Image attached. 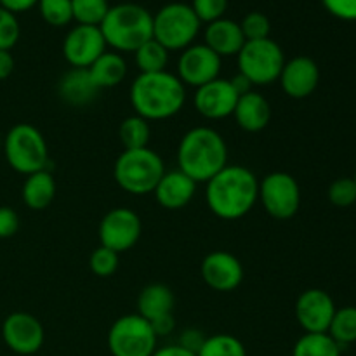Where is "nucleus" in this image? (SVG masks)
<instances>
[{
	"instance_id": "1",
	"label": "nucleus",
	"mask_w": 356,
	"mask_h": 356,
	"mask_svg": "<svg viewBox=\"0 0 356 356\" xmlns=\"http://www.w3.org/2000/svg\"><path fill=\"white\" fill-rule=\"evenodd\" d=\"M259 200V179L247 167L233 163L205 183V202L214 216L225 221L243 218Z\"/></svg>"
},
{
	"instance_id": "2",
	"label": "nucleus",
	"mask_w": 356,
	"mask_h": 356,
	"mask_svg": "<svg viewBox=\"0 0 356 356\" xmlns=\"http://www.w3.org/2000/svg\"><path fill=\"white\" fill-rule=\"evenodd\" d=\"M129 99L136 115L148 122L167 120L183 110L186 103V87L176 73H139L131 83Z\"/></svg>"
},
{
	"instance_id": "3",
	"label": "nucleus",
	"mask_w": 356,
	"mask_h": 356,
	"mask_svg": "<svg viewBox=\"0 0 356 356\" xmlns=\"http://www.w3.org/2000/svg\"><path fill=\"white\" fill-rule=\"evenodd\" d=\"M228 165V145L216 129L198 125L181 138L177 146V169L197 184L211 181Z\"/></svg>"
},
{
	"instance_id": "4",
	"label": "nucleus",
	"mask_w": 356,
	"mask_h": 356,
	"mask_svg": "<svg viewBox=\"0 0 356 356\" xmlns=\"http://www.w3.org/2000/svg\"><path fill=\"white\" fill-rule=\"evenodd\" d=\"M99 30L115 52H136L153 38V14L139 3H118L110 7Z\"/></svg>"
},
{
	"instance_id": "5",
	"label": "nucleus",
	"mask_w": 356,
	"mask_h": 356,
	"mask_svg": "<svg viewBox=\"0 0 356 356\" xmlns=\"http://www.w3.org/2000/svg\"><path fill=\"white\" fill-rule=\"evenodd\" d=\"M165 174L162 156L148 148L124 149L115 160L113 179L125 193L143 197L153 193L155 186Z\"/></svg>"
},
{
	"instance_id": "6",
	"label": "nucleus",
	"mask_w": 356,
	"mask_h": 356,
	"mask_svg": "<svg viewBox=\"0 0 356 356\" xmlns=\"http://www.w3.org/2000/svg\"><path fill=\"white\" fill-rule=\"evenodd\" d=\"M2 152L13 170L23 176L49 170V148L44 134L31 124H16L2 139Z\"/></svg>"
},
{
	"instance_id": "7",
	"label": "nucleus",
	"mask_w": 356,
	"mask_h": 356,
	"mask_svg": "<svg viewBox=\"0 0 356 356\" xmlns=\"http://www.w3.org/2000/svg\"><path fill=\"white\" fill-rule=\"evenodd\" d=\"M200 19L190 3L172 2L153 16V38L167 51H184L200 31Z\"/></svg>"
},
{
	"instance_id": "8",
	"label": "nucleus",
	"mask_w": 356,
	"mask_h": 356,
	"mask_svg": "<svg viewBox=\"0 0 356 356\" xmlns=\"http://www.w3.org/2000/svg\"><path fill=\"white\" fill-rule=\"evenodd\" d=\"M236 59L238 73H242L252 86L261 87L277 82L287 61L280 45L271 38L245 42Z\"/></svg>"
},
{
	"instance_id": "9",
	"label": "nucleus",
	"mask_w": 356,
	"mask_h": 356,
	"mask_svg": "<svg viewBox=\"0 0 356 356\" xmlns=\"http://www.w3.org/2000/svg\"><path fill=\"white\" fill-rule=\"evenodd\" d=\"M106 341L111 356H152L156 350L159 337L148 320L138 313H131L111 323Z\"/></svg>"
},
{
	"instance_id": "10",
	"label": "nucleus",
	"mask_w": 356,
	"mask_h": 356,
	"mask_svg": "<svg viewBox=\"0 0 356 356\" xmlns=\"http://www.w3.org/2000/svg\"><path fill=\"white\" fill-rule=\"evenodd\" d=\"M259 202L277 221H287L301 207V188L292 174L270 172L259 181Z\"/></svg>"
},
{
	"instance_id": "11",
	"label": "nucleus",
	"mask_w": 356,
	"mask_h": 356,
	"mask_svg": "<svg viewBox=\"0 0 356 356\" xmlns=\"http://www.w3.org/2000/svg\"><path fill=\"white\" fill-rule=\"evenodd\" d=\"M143 233L141 218L129 207H115L103 216L99 222L101 247L115 250L117 254L127 252L139 242Z\"/></svg>"
},
{
	"instance_id": "12",
	"label": "nucleus",
	"mask_w": 356,
	"mask_h": 356,
	"mask_svg": "<svg viewBox=\"0 0 356 356\" xmlns=\"http://www.w3.org/2000/svg\"><path fill=\"white\" fill-rule=\"evenodd\" d=\"M222 59L205 44H191L181 51L177 61V79L184 87H198L219 79Z\"/></svg>"
},
{
	"instance_id": "13",
	"label": "nucleus",
	"mask_w": 356,
	"mask_h": 356,
	"mask_svg": "<svg viewBox=\"0 0 356 356\" xmlns=\"http://www.w3.org/2000/svg\"><path fill=\"white\" fill-rule=\"evenodd\" d=\"M2 339L6 346L16 355H35L45 341L44 325L37 316L26 312H14L2 323Z\"/></svg>"
},
{
	"instance_id": "14",
	"label": "nucleus",
	"mask_w": 356,
	"mask_h": 356,
	"mask_svg": "<svg viewBox=\"0 0 356 356\" xmlns=\"http://www.w3.org/2000/svg\"><path fill=\"white\" fill-rule=\"evenodd\" d=\"M336 309V302L329 292L308 289L296 301V320L305 334H325L329 332Z\"/></svg>"
},
{
	"instance_id": "15",
	"label": "nucleus",
	"mask_w": 356,
	"mask_h": 356,
	"mask_svg": "<svg viewBox=\"0 0 356 356\" xmlns=\"http://www.w3.org/2000/svg\"><path fill=\"white\" fill-rule=\"evenodd\" d=\"M106 47L99 26L76 24L63 40V56L72 68H89Z\"/></svg>"
},
{
	"instance_id": "16",
	"label": "nucleus",
	"mask_w": 356,
	"mask_h": 356,
	"mask_svg": "<svg viewBox=\"0 0 356 356\" xmlns=\"http://www.w3.org/2000/svg\"><path fill=\"white\" fill-rule=\"evenodd\" d=\"M202 280L216 292H233L243 282V266L236 256L226 250L207 254L200 264Z\"/></svg>"
},
{
	"instance_id": "17",
	"label": "nucleus",
	"mask_w": 356,
	"mask_h": 356,
	"mask_svg": "<svg viewBox=\"0 0 356 356\" xmlns=\"http://www.w3.org/2000/svg\"><path fill=\"white\" fill-rule=\"evenodd\" d=\"M238 94L233 89L229 79H216L195 89V110L207 120H222L235 111Z\"/></svg>"
},
{
	"instance_id": "18",
	"label": "nucleus",
	"mask_w": 356,
	"mask_h": 356,
	"mask_svg": "<svg viewBox=\"0 0 356 356\" xmlns=\"http://www.w3.org/2000/svg\"><path fill=\"white\" fill-rule=\"evenodd\" d=\"M278 82L285 96L292 99H305L318 87L320 68L308 56H296L285 61Z\"/></svg>"
},
{
	"instance_id": "19",
	"label": "nucleus",
	"mask_w": 356,
	"mask_h": 356,
	"mask_svg": "<svg viewBox=\"0 0 356 356\" xmlns=\"http://www.w3.org/2000/svg\"><path fill=\"white\" fill-rule=\"evenodd\" d=\"M198 184L183 170H165L162 179L153 190L156 204L167 211H179L184 209L197 193Z\"/></svg>"
},
{
	"instance_id": "20",
	"label": "nucleus",
	"mask_w": 356,
	"mask_h": 356,
	"mask_svg": "<svg viewBox=\"0 0 356 356\" xmlns=\"http://www.w3.org/2000/svg\"><path fill=\"white\" fill-rule=\"evenodd\" d=\"M232 117H235L236 125L242 131L261 132L268 127L271 120V104L263 94L250 90L238 97Z\"/></svg>"
},
{
	"instance_id": "21",
	"label": "nucleus",
	"mask_w": 356,
	"mask_h": 356,
	"mask_svg": "<svg viewBox=\"0 0 356 356\" xmlns=\"http://www.w3.org/2000/svg\"><path fill=\"white\" fill-rule=\"evenodd\" d=\"M245 42L240 23L226 17L212 21L205 28V45L221 59L238 54Z\"/></svg>"
},
{
	"instance_id": "22",
	"label": "nucleus",
	"mask_w": 356,
	"mask_h": 356,
	"mask_svg": "<svg viewBox=\"0 0 356 356\" xmlns=\"http://www.w3.org/2000/svg\"><path fill=\"white\" fill-rule=\"evenodd\" d=\"M99 92L87 68L68 70L58 83L59 97L70 106H86L92 103Z\"/></svg>"
},
{
	"instance_id": "23",
	"label": "nucleus",
	"mask_w": 356,
	"mask_h": 356,
	"mask_svg": "<svg viewBox=\"0 0 356 356\" xmlns=\"http://www.w3.org/2000/svg\"><path fill=\"white\" fill-rule=\"evenodd\" d=\"M176 296L163 284H149L138 296V315L148 322L174 313Z\"/></svg>"
},
{
	"instance_id": "24",
	"label": "nucleus",
	"mask_w": 356,
	"mask_h": 356,
	"mask_svg": "<svg viewBox=\"0 0 356 356\" xmlns=\"http://www.w3.org/2000/svg\"><path fill=\"white\" fill-rule=\"evenodd\" d=\"M21 197L31 211H45L56 197V181L51 170H38L26 176L21 188Z\"/></svg>"
},
{
	"instance_id": "25",
	"label": "nucleus",
	"mask_w": 356,
	"mask_h": 356,
	"mask_svg": "<svg viewBox=\"0 0 356 356\" xmlns=\"http://www.w3.org/2000/svg\"><path fill=\"white\" fill-rule=\"evenodd\" d=\"M87 70H89L97 89H111L124 82L125 75H127V63L122 58L120 52L106 51Z\"/></svg>"
},
{
	"instance_id": "26",
	"label": "nucleus",
	"mask_w": 356,
	"mask_h": 356,
	"mask_svg": "<svg viewBox=\"0 0 356 356\" xmlns=\"http://www.w3.org/2000/svg\"><path fill=\"white\" fill-rule=\"evenodd\" d=\"M149 138H152L149 122L136 113L125 118L118 127V139L124 149L148 148Z\"/></svg>"
},
{
	"instance_id": "27",
	"label": "nucleus",
	"mask_w": 356,
	"mask_h": 356,
	"mask_svg": "<svg viewBox=\"0 0 356 356\" xmlns=\"http://www.w3.org/2000/svg\"><path fill=\"white\" fill-rule=\"evenodd\" d=\"M292 356H341V346L329 334H302L294 344Z\"/></svg>"
},
{
	"instance_id": "28",
	"label": "nucleus",
	"mask_w": 356,
	"mask_h": 356,
	"mask_svg": "<svg viewBox=\"0 0 356 356\" xmlns=\"http://www.w3.org/2000/svg\"><path fill=\"white\" fill-rule=\"evenodd\" d=\"M134 61L139 73L165 72L167 63H169V51L155 38H152L134 52Z\"/></svg>"
},
{
	"instance_id": "29",
	"label": "nucleus",
	"mask_w": 356,
	"mask_h": 356,
	"mask_svg": "<svg viewBox=\"0 0 356 356\" xmlns=\"http://www.w3.org/2000/svg\"><path fill=\"white\" fill-rule=\"evenodd\" d=\"M329 334L341 348L356 343V306H344L336 309Z\"/></svg>"
},
{
	"instance_id": "30",
	"label": "nucleus",
	"mask_w": 356,
	"mask_h": 356,
	"mask_svg": "<svg viewBox=\"0 0 356 356\" xmlns=\"http://www.w3.org/2000/svg\"><path fill=\"white\" fill-rule=\"evenodd\" d=\"M197 356H247V350L242 341L232 334H214L205 337Z\"/></svg>"
},
{
	"instance_id": "31",
	"label": "nucleus",
	"mask_w": 356,
	"mask_h": 356,
	"mask_svg": "<svg viewBox=\"0 0 356 356\" xmlns=\"http://www.w3.org/2000/svg\"><path fill=\"white\" fill-rule=\"evenodd\" d=\"M110 7L108 0H72L73 19L86 26H99Z\"/></svg>"
},
{
	"instance_id": "32",
	"label": "nucleus",
	"mask_w": 356,
	"mask_h": 356,
	"mask_svg": "<svg viewBox=\"0 0 356 356\" xmlns=\"http://www.w3.org/2000/svg\"><path fill=\"white\" fill-rule=\"evenodd\" d=\"M37 6L44 21L51 26H66L73 19L72 0H38Z\"/></svg>"
},
{
	"instance_id": "33",
	"label": "nucleus",
	"mask_w": 356,
	"mask_h": 356,
	"mask_svg": "<svg viewBox=\"0 0 356 356\" xmlns=\"http://www.w3.org/2000/svg\"><path fill=\"white\" fill-rule=\"evenodd\" d=\"M118 264H120V254L101 245L94 249L89 257L90 271L99 278H108L117 273Z\"/></svg>"
},
{
	"instance_id": "34",
	"label": "nucleus",
	"mask_w": 356,
	"mask_h": 356,
	"mask_svg": "<svg viewBox=\"0 0 356 356\" xmlns=\"http://www.w3.org/2000/svg\"><path fill=\"white\" fill-rule=\"evenodd\" d=\"M329 200L336 207L346 209L356 202V183L353 177H339L329 186Z\"/></svg>"
},
{
	"instance_id": "35",
	"label": "nucleus",
	"mask_w": 356,
	"mask_h": 356,
	"mask_svg": "<svg viewBox=\"0 0 356 356\" xmlns=\"http://www.w3.org/2000/svg\"><path fill=\"white\" fill-rule=\"evenodd\" d=\"M242 33L245 40H263V38H270L271 24L266 14L263 13H249L240 23Z\"/></svg>"
},
{
	"instance_id": "36",
	"label": "nucleus",
	"mask_w": 356,
	"mask_h": 356,
	"mask_svg": "<svg viewBox=\"0 0 356 356\" xmlns=\"http://www.w3.org/2000/svg\"><path fill=\"white\" fill-rule=\"evenodd\" d=\"M19 33L16 14L0 7V51H10L19 40Z\"/></svg>"
},
{
	"instance_id": "37",
	"label": "nucleus",
	"mask_w": 356,
	"mask_h": 356,
	"mask_svg": "<svg viewBox=\"0 0 356 356\" xmlns=\"http://www.w3.org/2000/svg\"><path fill=\"white\" fill-rule=\"evenodd\" d=\"M228 7V0H193L191 9L195 10L200 23H212L216 19H221Z\"/></svg>"
},
{
	"instance_id": "38",
	"label": "nucleus",
	"mask_w": 356,
	"mask_h": 356,
	"mask_svg": "<svg viewBox=\"0 0 356 356\" xmlns=\"http://www.w3.org/2000/svg\"><path fill=\"white\" fill-rule=\"evenodd\" d=\"M322 3L332 16L339 19H356V0H322Z\"/></svg>"
},
{
	"instance_id": "39",
	"label": "nucleus",
	"mask_w": 356,
	"mask_h": 356,
	"mask_svg": "<svg viewBox=\"0 0 356 356\" xmlns=\"http://www.w3.org/2000/svg\"><path fill=\"white\" fill-rule=\"evenodd\" d=\"M19 229V216L14 209L0 207V240H6L14 236Z\"/></svg>"
},
{
	"instance_id": "40",
	"label": "nucleus",
	"mask_w": 356,
	"mask_h": 356,
	"mask_svg": "<svg viewBox=\"0 0 356 356\" xmlns=\"http://www.w3.org/2000/svg\"><path fill=\"white\" fill-rule=\"evenodd\" d=\"M205 334L198 329H186L183 330V334L179 336V341L176 344H179L184 350L191 351V353H198L202 348V344L205 343Z\"/></svg>"
},
{
	"instance_id": "41",
	"label": "nucleus",
	"mask_w": 356,
	"mask_h": 356,
	"mask_svg": "<svg viewBox=\"0 0 356 356\" xmlns=\"http://www.w3.org/2000/svg\"><path fill=\"white\" fill-rule=\"evenodd\" d=\"M153 332H155L156 337H167L176 330V318H174V313L170 315H163L160 318L149 322Z\"/></svg>"
},
{
	"instance_id": "42",
	"label": "nucleus",
	"mask_w": 356,
	"mask_h": 356,
	"mask_svg": "<svg viewBox=\"0 0 356 356\" xmlns=\"http://www.w3.org/2000/svg\"><path fill=\"white\" fill-rule=\"evenodd\" d=\"M37 3L38 0H0V7H3V9H7L13 14L30 10L31 7H35Z\"/></svg>"
},
{
	"instance_id": "43",
	"label": "nucleus",
	"mask_w": 356,
	"mask_h": 356,
	"mask_svg": "<svg viewBox=\"0 0 356 356\" xmlns=\"http://www.w3.org/2000/svg\"><path fill=\"white\" fill-rule=\"evenodd\" d=\"M14 72V58L10 51H0V80H6Z\"/></svg>"
},
{
	"instance_id": "44",
	"label": "nucleus",
	"mask_w": 356,
	"mask_h": 356,
	"mask_svg": "<svg viewBox=\"0 0 356 356\" xmlns=\"http://www.w3.org/2000/svg\"><path fill=\"white\" fill-rule=\"evenodd\" d=\"M152 356H197V353H191V351L184 350L179 344H169V346L156 348L155 353Z\"/></svg>"
},
{
	"instance_id": "45",
	"label": "nucleus",
	"mask_w": 356,
	"mask_h": 356,
	"mask_svg": "<svg viewBox=\"0 0 356 356\" xmlns=\"http://www.w3.org/2000/svg\"><path fill=\"white\" fill-rule=\"evenodd\" d=\"M229 82H232L233 89H235V92L238 94V96H243V94L250 92L254 87L252 83H250L249 80L242 75V73H236L235 76H232V79H229Z\"/></svg>"
},
{
	"instance_id": "46",
	"label": "nucleus",
	"mask_w": 356,
	"mask_h": 356,
	"mask_svg": "<svg viewBox=\"0 0 356 356\" xmlns=\"http://www.w3.org/2000/svg\"><path fill=\"white\" fill-rule=\"evenodd\" d=\"M0 152H2V138H0Z\"/></svg>"
},
{
	"instance_id": "47",
	"label": "nucleus",
	"mask_w": 356,
	"mask_h": 356,
	"mask_svg": "<svg viewBox=\"0 0 356 356\" xmlns=\"http://www.w3.org/2000/svg\"><path fill=\"white\" fill-rule=\"evenodd\" d=\"M353 179H355V183H356V172H355V177H353Z\"/></svg>"
}]
</instances>
